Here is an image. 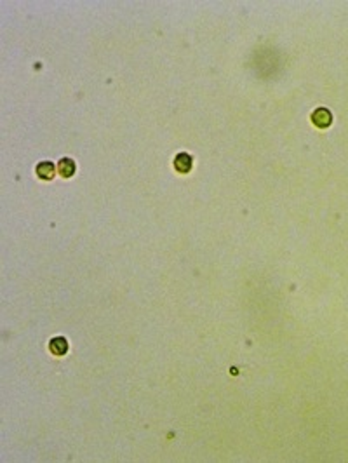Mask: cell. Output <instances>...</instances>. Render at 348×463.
I'll return each instance as SVG.
<instances>
[{
  "instance_id": "1",
  "label": "cell",
  "mask_w": 348,
  "mask_h": 463,
  "mask_svg": "<svg viewBox=\"0 0 348 463\" xmlns=\"http://www.w3.org/2000/svg\"><path fill=\"white\" fill-rule=\"evenodd\" d=\"M312 122L315 124L317 127L326 129V127H329L332 124V113L329 112L327 108L320 106V108H317L315 112L312 113Z\"/></svg>"
},
{
  "instance_id": "2",
  "label": "cell",
  "mask_w": 348,
  "mask_h": 463,
  "mask_svg": "<svg viewBox=\"0 0 348 463\" xmlns=\"http://www.w3.org/2000/svg\"><path fill=\"white\" fill-rule=\"evenodd\" d=\"M192 166H194V159H192L190 153H185V151H181V153H178L176 159H174V169H176L178 173H181V174L190 173Z\"/></svg>"
},
{
  "instance_id": "3",
  "label": "cell",
  "mask_w": 348,
  "mask_h": 463,
  "mask_svg": "<svg viewBox=\"0 0 348 463\" xmlns=\"http://www.w3.org/2000/svg\"><path fill=\"white\" fill-rule=\"evenodd\" d=\"M35 171H37V176H39L40 180H45V181H51L52 178H54V174H56L54 164H52V162H49V161L39 162Z\"/></svg>"
},
{
  "instance_id": "4",
  "label": "cell",
  "mask_w": 348,
  "mask_h": 463,
  "mask_svg": "<svg viewBox=\"0 0 348 463\" xmlns=\"http://www.w3.org/2000/svg\"><path fill=\"white\" fill-rule=\"evenodd\" d=\"M49 348H51L52 354L58 355V357H61V355H66V352H68V341H66V338H63V336L52 338L51 343H49Z\"/></svg>"
},
{
  "instance_id": "5",
  "label": "cell",
  "mask_w": 348,
  "mask_h": 463,
  "mask_svg": "<svg viewBox=\"0 0 348 463\" xmlns=\"http://www.w3.org/2000/svg\"><path fill=\"white\" fill-rule=\"evenodd\" d=\"M75 169H77L75 162L68 157H63L61 161L58 162V173L61 174L63 178H71L75 174Z\"/></svg>"
}]
</instances>
